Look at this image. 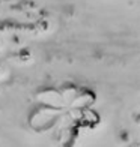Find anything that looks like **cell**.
I'll return each mask as SVG.
<instances>
[]
</instances>
